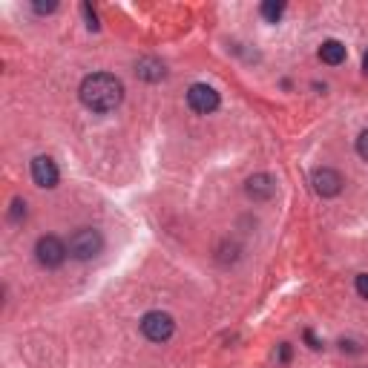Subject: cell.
<instances>
[{
	"mask_svg": "<svg viewBox=\"0 0 368 368\" xmlns=\"http://www.w3.org/2000/svg\"><path fill=\"white\" fill-rule=\"evenodd\" d=\"M124 98V84L110 72H92L81 84V101L92 112H110Z\"/></svg>",
	"mask_w": 368,
	"mask_h": 368,
	"instance_id": "1",
	"label": "cell"
},
{
	"mask_svg": "<svg viewBox=\"0 0 368 368\" xmlns=\"http://www.w3.org/2000/svg\"><path fill=\"white\" fill-rule=\"evenodd\" d=\"M101 248H104V239H101V233L96 228H81L70 239V256L78 259V262H86L92 256H98Z\"/></svg>",
	"mask_w": 368,
	"mask_h": 368,
	"instance_id": "2",
	"label": "cell"
},
{
	"mask_svg": "<svg viewBox=\"0 0 368 368\" xmlns=\"http://www.w3.org/2000/svg\"><path fill=\"white\" fill-rule=\"evenodd\" d=\"M141 331H144L147 340H152V343H167L173 336V331H176V322L164 311H150V314L141 317Z\"/></svg>",
	"mask_w": 368,
	"mask_h": 368,
	"instance_id": "3",
	"label": "cell"
},
{
	"mask_svg": "<svg viewBox=\"0 0 368 368\" xmlns=\"http://www.w3.org/2000/svg\"><path fill=\"white\" fill-rule=\"evenodd\" d=\"M70 248L64 242H60L58 236H41L38 244H35V259L44 265V268H58V265H64Z\"/></svg>",
	"mask_w": 368,
	"mask_h": 368,
	"instance_id": "4",
	"label": "cell"
},
{
	"mask_svg": "<svg viewBox=\"0 0 368 368\" xmlns=\"http://www.w3.org/2000/svg\"><path fill=\"white\" fill-rule=\"evenodd\" d=\"M188 104L193 112L199 115H210V112H216L219 110V92L207 86V84H193L188 89Z\"/></svg>",
	"mask_w": 368,
	"mask_h": 368,
	"instance_id": "5",
	"label": "cell"
},
{
	"mask_svg": "<svg viewBox=\"0 0 368 368\" xmlns=\"http://www.w3.org/2000/svg\"><path fill=\"white\" fill-rule=\"evenodd\" d=\"M311 184H314V193L322 196V199H334V196H340L343 193V176L336 173L334 167H320L314 170L311 176Z\"/></svg>",
	"mask_w": 368,
	"mask_h": 368,
	"instance_id": "6",
	"label": "cell"
},
{
	"mask_svg": "<svg viewBox=\"0 0 368 368\" xmlns=\"http://www.w3.org/2000/svg\"><path fill=\"white\" fill-rule=\"evenodd\" d=\"M244 193H248L254 202H268L276 193V181L268 173H256V176H251L248 181H244Z\"/></svg>",
	"mask_w": 368,
	"mask_h": 368,
	"instance_id": "7",
	"label": "cell"
},
{
	"mask_svg": "<svg viewBox=\"0 0 368 368\" xmlns=\"http://www.w3.org/2000/svg\"><path fill=\"white\" fill-rule=\"evenodd\" d=\"M32 178H35L38 188H46V190L55 188V184H58V167H55V162L49 156L32 159Z\"/></svg>",
	"mask_w": 368,
	"mask_h": 368,
	"instance_id": "8",
	"label": "cell"
},
{
	"mask_svg": "<svg viewBox=\"0 0 368 368\" xmlns=\"http://www.w3.org/2000/svg\"><path fill=\"white\" fill-rule=\"evenodd\" d=\"M320 60L322 64H328V67H340L343 60H346V46L340 44V41H325L322 46H320Z\"/></svg>",
	"mask_w": 368,
	"mask_h": 368,
	"instance_id": "9",
	"label": "cell"
},
{
	"mask_svg": "<svg viewBox=\"0 0 368 368\" xmlns=\"http://www.w3.org/2000/svg\"><path fill=\"white\" fill-rule=\"evenodd\" d=\"M136 72L144 81H159V78H164V64L156 60V58H141L136 64Z\"/></svg>",
	"mask_w": 368,
	"mask_h": 368,
	"instance_id": "10",
	"label": "cell"
},
{
	"mask_svg": "<svg viewBox=\"0 0 368 368\" xmlns=\"http://www.w3.org/2000/svg\"><path fill=\"white\" fill-rule=\"evenodd\" d=\"M282 12H285V4H276V0H265V4H262V18L268 23H276L282 18Z\"/></svg>",
	"mask_w": 368,
	"mask_h": 368,
	"instance_id": "11",
	"label": "cell"
},
{
	"mask_svg": "<svg viewBox=\"0 0 368 368\" xmlns=\"http://www.w3.org/2000/svg\"><path fill=\"white\" fill-rule=\"evenodd\" d=\"M9 216H12L15 222L26 219V202H23V199H15V202H12V210H9Z\"/></svg>",
	"mask_w": 368,
	"mask_h": 368,
	"instance_id": "12",
	"label": "cell"
},
{
	"mask_svg": "<svg viewBox=\"0 0 368 368\" xmlns=\"http://www.w3.org/2000/svg\"><path fill=\"white\" fill-rule=\"evenodd\" d=\"M81 12H84V18H86V26H89V29H98V15H96V9H92L89 4H84V6H81Z\"/></svg>",
	"mask_w": 368,
	"mask_h": 368,
	"instance_id": "13",
	"label": "cell"
},
{
	"mask_svg": "<svg viewBox=\"0 0 368 368\" xmlns=\"http://www.w3.org/2000/svg\"><path fill=\"white\" fill-rule=\"evenodd\" d=\"M357 152H360L362 162H368V130L360 133V138H357Z\"/></svg>",
	"mask_w": 368,
	"mask_h": 368,
	"instance_id": "14",
	"label": "cell"
},
{
	"mask_svg": "<svg viewBox=\"0 0 368 368\" xmlns=\"http://www.w3.org/2000/svg\"><path fill=\"white\" fill-rule=\"evenodd\" d=\"M354 288H357V294H360L362 299H368V273H360V276H357Z\"/></svg>",
	"mask_w": 368,
	"mask_h": 368,
	"instance_id": "15",
	"label": "cell"
},
{
	"mask_svg": "<svg viewBox=\"0 0 368 368\" xmlns=\"http://www.w3.org/2000/svg\"><path fill=\"white\" fill-rule=\"evenodd\" d=\"M55 9H58L55 0H52V4H35V12H38V15H46V12H55Z\"/></svg>",
	"mask_w": 368,
	"mask_h": 368,
	"instance_id": "16",
	"label": "cell"
},
{
	"mask_svg": "<svg viewBox=\"0 0 368 368\" xmlns=\"http://www.w3.org/2000/svg\"><path fill=\"white\" fill-rule=\"evenodd\" d=\"M305 340H308V346H311L314 351H320V348H322V343H320L317 336H314V331H305Z\"/></svg>",
	"mask_w": 368,
	"mask_h": 368,
	"instance_id": "17",
	"label": "cell"
},
{
	"mask_svg": "<svg viewBox=\"0 0 368 368\" xmlns=\"http://www.w3.org/2000/svg\"><path fill=\"white\" fill-rule=\"evenodd\" d=\"M288 360H291V346H288V343H282V346H280V362L285 365Z\"/></svg>",
	"mask_w": 368,
	"mask_h": 368,
	"instance_id": "18",
	"label": "cell"
},
{
	"mask_svg": "<svg viewBox=\"0 0 368 368\" xmlns=\"http://www.w3.org/2000/svg\"><path fill=\"white\" fill-rule=\"evenodd\" d=\"M362 70H365V75H368V52L362 55Z\"/></svg>",
	"mask_w": 368,
	"mask_h": 368,
	"instance_id": "19",
	"label": "cell"
}]
</instances>
